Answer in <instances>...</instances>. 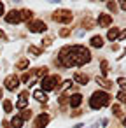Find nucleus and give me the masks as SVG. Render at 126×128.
Returning <instances> with one entry per match:
<instances>
[{
  "label": "nucleus",
  "instance_id": "nucleus-29",
  "mask_svg": "<svg viewBox=\"0 0 126 128\" xmlns=\"http://www.w3.org/2000/svg\"><path fill=\"white\" fill-rule=\"evenodd\" d=\"M107 7H109L112 12H116V11H117V6H116V2H109V4H107Z\"/></svg>",
  "mask_w": 126,
  "mask_h": 128
},
{
  "label": "nucleus",
  "instance_id": "nucleus-12",
  "mask_svg": "<svg viewBox=\"0 0 126 128\" xmlns=\"http://www.w3.org/2000/svg\"><path fill=\"white\" fill-rule=\"evenodd\" d=\"M74 81L77 82V84H88V81H89V77L86 76V74H81V72H75L74 74Z\"/></svg>",
  "mask_w": 126,
  "mask_h": 128
},
{
  "label": "nucleus",
  "instance_id": "nucleus-36",
  "mask_svg": "<svg viewBox=\"0 0 126 128\" xmlns=\"http://www.w3.org/2000/svg\"><path fill=\"white\" fill-rule=\"evenodd\" d=\"M4 12H5V7H4V4H2V2H0V16H2Z\"/></svg>",
  "mask_w": 126,
  "mask_h": 128
},
{
  "label": "nucleus",
  "instance_id": "nucleus-15",
  "mask_svg": "<svg viewBox=\"0 0 126 128\" xmlns=\"http://www.w3.org/2000/svg\"><path fill=\"white\" fill-rule=\"evenodd\" d=\"M33 98L39 100V102H44V104L47 102V95H46L42 90H35V91H33Z\"/></svg>",
  "mask_w": 126,
  "mask_h": 128
},
{
  "label": "nucleus",
  "instance_id": "nucleus-4",
  "mask_svg": "<svg viewBox=\"0 0 126 128\" xmlns=\"http://www.w3.org/2000/svg\"><path fill=\"white\" fill-rule=\"evenodd\" d=\"M53 20L56 21V23H70L72 20H74V14L70 12V11H67V9H60V11H56V12H53Z\"/></svg>",
  "mask_w": 126,
  "mask_h": 128
},
{
  "label": "nucleus",
  "instance_id": "nucleus-18",
  "mask_svg": "<svg viewBox=\"0 0 126 128\" xmlns=\"http://www.w3.org/2000/svg\"><path fill=\"white\" fill-rule=\"evenodd\" d=\"M28 65H30V60H28V58H23V60L18 62L16 68H18V70H25V68H28Z\"/></svg>",
  "mask_w": 126,
  "mask_h": 128
},
{
  "label": "nucleus",
  "instance_id": "nucleus-27",
  "mask_svg": "<svg viewBox=\"0 0 126 128\" xmlns=\"http://www.w3.org/2000/svg\"><path fill=\"white\" fill-rule=\"evenodd\" d=\"M117 98H119V102L126 104V91H124V90H123V91H119V93H117Z\"/></svg>",
  "mask_w": 126,
  "mask_h": 128
},
{
  "label": "nucleus",
  "instance_id": "nucleus-9",
  "mask_svg": "<svg viewBox=\"0 0 126 128\" xmlns=\"http://www.w3.org/2000/svg\"><path fill=\"white\" fill-rule=\"evenodd\" d=\"M110 23H112V16H110V14H100V16H98V25H100L102 28L110 26Z\"/></svg>",
  "mask_w": 126,
  "mask_h": 128
},
{
  "label": "nucleus",
  "instance_id": "nucleus-41",
  "mask_svg": "<svg viewBox=\"0 0 126 128\" xmlns=\"http://www.w3.org/2000/svg\"><path fill=\"white\" fill-rule=\"evenodd\" d=\"M0 98H2V88H0Z\"/></svg>",
  "mask_w": 126,
  "mask_h": 128
},
{
  "label": "nucleus",
  "instance_id": "nucleus-17",
  "mask_svg": "<svg viewBox=\"0 0 126 128\" xmlns=\"http://www.w3.org/2000/svg\"><path fill=\"white\" fill-rule=\"evenodd\" d=\"M117 35H119V28H110L109 34H107V39L109 40H117Z\"/></svg>",
  "mask_w": 126,
  "mask_h": 128
},
{
  "label": "nucleus",
  "instance_id": "nucleus-2",
  "mask_svg": "<svg viewBox=\"0 0 126 128\" xmlns=\"http://www.w3.org/2000/svg\"><path fill=\"white\" fill-rule=\"evenodd\" d=\"M109 104H110V95L107 91H102V90L95 91L91 95V98H89V107L95 109V110H98V109H102V107H105Z\"/></svg>",
  "mask_w": 126,
  "mask_h": 128
},
{
  "label": "nucleus",
  "instance_id": "nucleus-31",
  "mask_svg": "<svg viewBox=\"0 0 126 128\" xmlns=\"http://www.w3.org/2000/svg\"><path fill=\"white\" fill-rule=\"evenodd\" d=\"M60 104H61V105L68 104V96H67V95H61V96H60Z\"/></svg>",
  "mask_w": 126,
  "mask_h": 128
},
{
  "label": "nucleus",
  "instance_id": "nucleus-19",
  "mask_svg": "<svg viewBox=\"0 0 126 128\" xmlns=\"http://www.w3.org/2000/svg\"><path fill=\"white\" fill-rule=\"evenodd\" d=\"M33 76H37V77H46V76H47V67H39V68H35V70H33Z\"/></svg>",
  "mask_w": 126,
  "mask_h": 128
},
{
  "label": "nucleus",
  "instance_id": "nucleus-21",
  "mask_svg": "<svg viewBox=\"0 0 126 128\" xmlns=\"http://www.w3.org/2000/svg\"><path fill=\"white\" fill-rule=\"evenodd\" d=\"M93 25H95V23H93V20H91V18H84V20H82V26H84L86 30H91V28H93Z\"/></svg>",
  "mask_w": 126,
  "mask_h": 128
},
{
  "label": "nucleus",
  "instance_id": "nucleus-38",
  "mask_svg": "<svg viewBox=\"0 0 126 128\" xmlns=\"http://www.w3.org/2000/svg\"><path fill=\"white\" fill-rule=\"evenodd\" d=\"M2 126H4V128H11V124H9L7 121H2Z\"/></svg>",
  "mask_w": 126,
  "mask_h": 128
},
{
  "label": "nucleus",
  "instance_id": "nucleus-30",
  "mask_svg": "<svg viewBox=\"0 0 126 128\" xmlns=\"http://www.w3.org/2000/svg\"><path fill=\"white\" fill-rule=\"evenodd\" d=\"M117 84H119L121 88H126V77H119V79H117Z\"/></svg>",
  "mask_w": 126,
  "mask_h": 128
},
{
  "label": "nucleus",
  "instance_id": "nucleus-23",
  "mask_svg": "<svg viewBox=\"0 0 126 128\" xmlns=\"http://www.w3.org/2000/svg\"><path fill=\"white\" fill-rule=\"evenodd\" d=\"M100 68H102V76H107V72H109V62L107 60H102Z\"/></svg>",
  "mask_w": 126,
  "mask_h": 128
},
{
  "label": "nucleus",
  "instance_id": "nucleus-26",
  "mask_svg": "<svg viewBox=\"0 0 126 128\" xmlns=\"http://www.w3.org/2000/svg\"><path fill=\"white\" fill-rule=\"evenodd\" d=\"M4 110L5 112H11L12 110V102L11 100H4Z\"/></svg>",
  "mask_w": 126,
  "mask_h": 128
},
{
  "label": "nucleus",
  "instance_id": "nucleus-20",
  "mask_svg": "<svg viewBox=\"0 0 126 128\" xmlns=\"http://www.w3.org/2000/svg\"><path fill=\"white\" fill-rule=\"evenodd\" d=\"M11 126H14V128H21L23 126V119L19 118V116H14L12 119H11V123H9Z\"/></svg>",
  "mask_w": 126,
  "mask_h": 128
},
{
  "label": "nucleus",
  "instance_id": "nucleus-6",
  "mask_svg": "<svg viewBox=\"0 0 126 128\" xmlns=\"http://www.w3.org/2000/svg\"><path fill=\"white\" fill-rule=\"evenodd\" d=\"M4 84H5V88H7L9 91H14V90L19 86V77L14 76V74H12V76H7L5 81H4Z\"/></svg>",
  "mask_w": 126,
  "mask_h": 128
},
{
  "label": "nucleus",
  "instance_id": "nucleus-13",
  "mask_svg": "<svg viewBox=\"0 0 126 128\" xmlns=\"http://www.w3.org/2000/svg\"><path fill=\"white\" fill-rule=\"evenodd\" d=\"M19 18H21V21H32L33 12H32L30 9H21V11H19Z\"/></svg>",
  "mask_w": 126,
  "mask_h": 128
},
{
  "label": "nucleus",
  "instance_id": "nucleus-3",
  "mask_svg": "<svg viewBox=\"0 0 126 128\" xmlns=\"http://www.w3.org/2000/svg\"><path fill=\"white\" fill-rule=\"evenodd\" d=\"M60 81H61L60 76H46V77H42V81H40L42 91H44V93H46V91H53V90L56 88V84H60Z\"/></svg>",
  "mask_w": 126,
  "mask_h": 128
},
{
  "label": "nucleus",
  "instance_id": "nucleus-22",
  "mask_svg": "<svg viewBox=\"0 0 126 128\" xmlns=\"http://www.w3.org/2000/svg\"><path fill=\"white\" fill-rule=\"evenodd\" d=\"M28 53L33 54V56H40V54H42V49H40V48H35V46H30V48H28Z\"/></svg>",
  "mask_w": 126,
  "mask_h": 128
},
{
  "label": "nucleus",
  "instance_id": "nucleus-24",
  "mask_svg": "<svg viewBox=\"0 0 126 128\" xmlns=\"http://www.w3.org/2000/svg\"><path fill=\"white\" fill-rule=\"evenodd\" d=\"M112 112H114V116H117V118H121L123 116V110H121V107L116 104V105H112Z\"/></svg>",
  "mask_w": 126,
  "mask_h": 128
},
{
  "label": "nucleus",
  "instance_id": "nucleus-25",
  "mask_svg": "<svg viewBox=\"0 0 126 128\" xmlns=\"http://www.w3.org/2000/svg\"><path fill=\"white\" fill-rule=\"evenodd\" d=\"M19 118H21L23 121H26V119H30V118H32V110H30V109H25V110H23V114H21Z\"/></svg>",
  "mask_w": 126,
  "mask_h": 128
},
{
  "label": "nucleus",
  "instance_id": "nucleus-39",
  "mask_svg": "<svg viewBox=\"0 0 126 128\" xmlns=\"http://www.w3.org/2000/svg\"><path fill=\"white\" fill-rule=\"evenodd\" d=\"M0 39H5V34H4V30H0Z\"/></svg>",
  "mask_w": 126,
  "mask_h": 128
},
{
  "label": "nucleus",
  "instance_id": "nucleus-40",
  "mask_svg": "<svg viewBox=\"0 0 126 128\" xmlns=\"http://www.w3.org/2000/svg\"><path fill=\"white\" fill-rule=\"evenodd\" d=\"M123 124H124V126H126V118H123Z\"/></svg>",
  "mask_w": 126,
  "mask_h": 128
},
{
  "label": "nucleus",
  "instance_id": "nucleus-11",
  "mask_svg": "<svg viewBox=\"0 0 126 128\" xmlns=\"http://www.w3.org/2000/svg\"><path fill=\"white\" fill-rule=\"evenodd\" d=\"M47 123H49V114H40L35 119V128H44Z\"/></svg>",
  "mask_w": 126,
  "mask_h": 128
},
{
  "label": "nucleus",
  "instance_id": "nucleus-7",
  "mask_svg": "<svg viewBox=\"0 0 126 128\" xmlns=\"http://www.w3.org/2000/svg\"><path fill=\"white\" fill-rule=\"evenodd\" d=\"M5 21H7V23H11V25H14V23H16V25H18V23H21L19 11H16V9H14V11H11L9 14H5Z\"/></svg>",
  "mask_w": 126,
  "mask_h": 128
},
{
  "label": "nucleus",
  "instance_id": "nucleus-16",
  "mask_svg": "<svg viewBox=\"0 0 126 128\" xmlns=\"http://www.w3.org/2000/svg\"><path fill=\"white\" fill-rule=\"evenodd\" d=\"M96 82H98L102 88H105V90H110V88H112V84H114L112 81H107V79H103V77H100V76L96 77Z\"/></svg>",
  "mask_w": 126,
  "mask_h": 128
},
{
  "label": "nucleus",
  "instance_id": "nucleus-5",
  "mask_svg": "<svg viewBox=\"0 0 126 128\" xmlns=\"http://www.w3.org/2000/svg\"><path fill=\"white\" fill-rule=\"evenodd\" d=\"M28 30L33 32V34H44V32L47 30V25H46L44 21H40V20H37V21H28Z\"/></svg>",
  "mask_w": 126,
  "mask_h": 128
},
{
  "label": "nucleus",
  "instance_id": "nucleus-37",
  "mask_svg": "<svg viewBox=\"0 0 126 128\" xmlns=\"http://www.w3.org/2000/svg\"><path fill=\"white\" fill-rule=\"evenodd\" d=\"M121 9L126 11V0H123V2H121Z\"/></svg>",
  "mask_w": 126,
  "mask_h": 128
},
{
  "label": "nucleus",
  "instance_id": "nucleus-8",
  "mask_svg": "<svg viewBox=\"0 0 126 128\" xmlns=\"http://www.w3.org/2000/svg\"><path fill=\"white\" fill-rule=\"evenodd\" d=\"M68 104H70V107L77 109V107L82 104V95H81V93H74L72 96H68Z\"/></svg>",
  "mask_w": 126,
  "mask_h": 128
},
{
  "label": "nucleus",
  "instance_id": "nucleus-34",
  "mask_svg": "<svg viewBox=\"0 0 126 128\" xmlns=\"http://www.w3.org/2000/svg\"><path fill=\"white\" fill-rule=\"evenodd\" d=\"M117 39H119V40H123V39H126V30H123V32H119V35H117Z\"/></svg>",
  "mask_w": 126,
  "mask_h": 128
},
{
  "label": "nucleus",
  "instance_id": "nucleus-32",
  "mask_svg": "<svg viewBox=\"0 0 126 128\" xmlns=\"http://www.w3.org/2000/svg\"><path fill=\"white\" fill-rule=\"evenodd\" d=\"M51 40H53L51 37H46V39L42 40V44H44V46H51Z\"/></svg>",
  "mask_w": 126,
  "mask_h": 128
},
{
  "label": "nucleus",
  "instance_id": "nucleus-1",
  "mask_svg": "<svg viewBox=\"0 0 126 128\" xmlns=\"http://www.w3.org/2000/svg\"><path fill=\"white\" fill-rule=\"evenodd\" d=\"M91 62V53L88 48L84 46H67L60 51L58 54V60H56V65H61V67H82L86 63Z\"/></svg>",
  "mask_w": 126,
  "mask_h": 128
},
{
  "label": "nucleus",
  "instance_id": "nucleus-35",
  "mask_svg": "<svg viewBox=\"0 0 126 128\" xmlns=\"http://www.w3.org/2000/svg\"><path fill=\"white\" fill-rule=\"evenodd\" d=\"M70 84H72V81H65V82H63V86H61V90H67Z\"/></svg>",
  "mask_w": 126,
  "mask_h": 128
},
{
  "label": "nucleus",
  "instance_id": "nucleus-14",
  "mask_svg": "<svg viewBox=\"0 0 126 128\" xmlns=\"http://www.w3.org/2000/svg\"><path fill=\"white\" fill-rule=\"evenodd\" d=\"M89 44H91L93 48H102V46H103V37H102V35H95V37H91Z\"/></svg>",
  "mask_w": 126,
  "mask_h": 128
},
{
  "label": "nucleus",
  "instance_id": "nucleus-10",
  "mask_svg": "<svg viewBox=\"0 0 126 128\" xmlns=\"http://www.w3.org/2000/svg\"><path fill=\"white\" fill-rule=\"evenodd\" d=\"M26 105H28V91H23L19 95V100L16 102V107L18 109H26Z\"/></svg>",
  "mask_w": 126,
  "mask_h": 128
},
{
  "label": "nucleus",
  "instance_id": "nucleus-28",
  "mask_svg": "<svg viewBox=\"0 0 126 128\" xmlns=\"http://www.w3.org/2000/svg\"><path fill=\"white\" fill-rule=\"evenodd\" d=\"M70 35V28H61L60 30V37H68Z\"/></svg>",
  "mask_w": 126,
  "mask_h": 128
},
{
  "label": "nucleus",
  "instance_id": "nucleus-33",
  "mask_svg": "<svg viewBox=\"0 0 126 128\" xmlns=\"http://www.w3.org/2000/svg\"><path fill=\"white\" fill-rule=\"evenodd\" d=\"M28 79H30V74H23L19 81H23V82H28Z\"/></svg>",
  "mask_w": 126,
  "mask_h": 128
}]
</instances>
